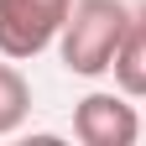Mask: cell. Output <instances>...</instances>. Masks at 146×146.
<instances>
[{"instance_id":"6da1fadb","label":"cell","mask_w":146,"mask_h":146,"mask_svg":"<svg viewBox=\"0 0 146 146\" xmlns=\"http://www.w3.org/2000/svg\"><path fill=\"white\" fill-rule=\"evenodd\" d=\"M125 26H131V11H125L120 0H73L68 21L58 31V52H63L68 73H78V78L110 73Z\"/></svg>"},{"instance_id":"7a4b0ae2","label":"cell","mask_w":146,"mask_h":146,"mask_svg":"<svg viewBox=\"0 0 146 146\" xmlns=\"http://www.w3.org/2000/svg\"><path fill=\"white\" fill-rule=\"evenodd\" d=\"M73 0H0V58L26 63L58 42Z\"/></svg>"},{"instance_id":"3957f363","label":"cell","mask_w":146,"mask_h":146,"mask_svg":"<svg viewBox=\"0 0 146 146\" xmlns=\"http://www.w3.org/2000/svg\"><path fill=\"white\" fill-rule=\"evenodd\" d=\"M73 136H78L84 146H136L141 120H136V110L120 94L94 89V94H84L78 110H73Z\"/></svg>"},{"instance_id":"277c9868","label":"cell","mask_w":146,"mask_h":146,"mask_svg":"<svg viewBox=\"0 0 146 146\" xmlns=\"http://www.w3.org/2000/svg\"><path fill=\"white\" fill-rule=\"evenodd\" d=\"M110 73H115L120 94L146 99V21H141V16H131V26H125L120 47H115V63H110Z\"/></svg>"},{"instance_id":"5b68a950","label":"cell","mask_w":146,"mask_h":146,"mask_svg":"<svg viewBox=\"0 0 146 146\" xmlns=\"http://www.w3.org/2000/svg\"><path fill=\"white\" fill-rule=\"evenodd\" d=\"M31 115V84L16 63H0V136H16Z\"/></svg>"},{"instance_id":"8992f818","label":"cell","mask_w":146,"mask_h":146,"mask_svg":"<svg viewBox=\"0 0 146 146\" xmlns=\"http://www.w3.org/2000/svg\"><path fill=\"white\" fill-rule=\"evenodd\" d=\"M136 16H141V21H146V0H141V11H136Z\"/></svg>"}]
</instances>
